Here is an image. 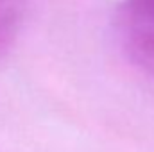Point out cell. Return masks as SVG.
Instances as JSON below:
<instances>
[{
  "instance_id": "obj_1",
  "label": "cell",
  "mask_w": 154,
  "mask_h": 152,
  "mask_svg": "<svg viewBox=\"0 0 154 152\" xmlns=\"http://www.w3.org/2000/svg\"><path fill=\"white\" fill-rule=\"evenodd\" d=\"M113 25L125 57L154 77V0H122Z\"/></svg>"
},
{
  "instance_id": "obj_2",
  "label": "cell",
  "mask_w": 154,
  "mask_h": 152,
  "mask_svg": "<svg viewBox=\"0 0 154 152\" xmlns=\"http://www.w3.org/2000/svg\"><path fill=\"white\" fill-rule=\"evenodd\" d=\"M29 0H0V59L14 47Z\"/></svg>"
}]
</instances>
